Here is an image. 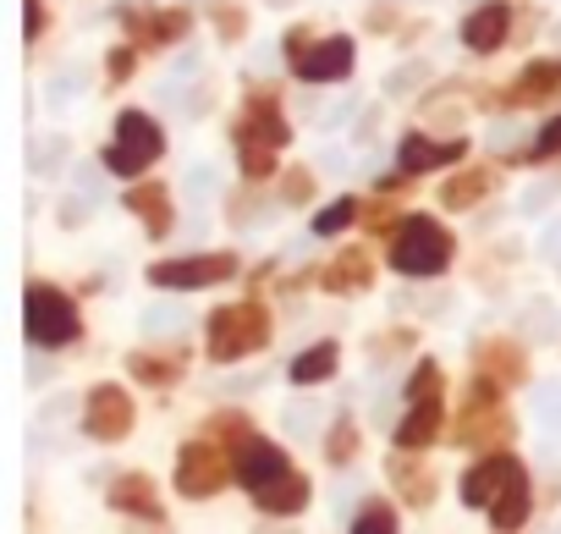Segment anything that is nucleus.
I'll return each instance as SVG.
<instances>
[{"mask_svg":"<svg viewBox=\"0 0 561 534\" xmlns=\"http://www.w3.org/2000/svg\"><path fill=\"white\" fill-rule=\"evenodd\" d=\"M451 259V237L435 226V220H408L402 237H397V271L402 276H435L440 264Z\"/></svg>","mask_w":561,"mask_h":534,"instance_id":"nucleus-1","label":"nucleus"},{"mask_svg":"<svg viewBox=\"0 0 561 534\" xmlns=\"http://www.w3.org/2000/svg\"><path fill=\"white\" fill-rule=\"evenodd\" d=\"M28 331H34V342H67L72 331H78V320H72V309H67V298L61 293H34L28 298Z\"/></svg>","mask_w":561,"mask_h":534,"instance_id":"nucleus-2","label":"nucleus"},{"mask_svg":"<svg viewBox=\"0 0 561 534\" xmlns=\"http://www.w3.org/2000/svg\"><path fill=\"white\" fill-rule=\"evenodd\" d=\"M242 485L259 490V496H270L275 485H293V479H287V457H280L275 446H264V441H253L248 457H242Z\"/></svg>","mask_w":561,"mask_h":534,"instance_id":"nucleus-3","label":"nucleus"},{"mask_svg":"<svg viewBox=\"0 0 561 534\" xmlns=\"http://www.w3.org/2000/svg\"><path fill=\"white\" fill-rule=\"evenodd\" d=\"M226 271H231V259L204 253V259H171V264H154V282H160V287H204V282H215V276H226Z\"/></svg>","mask_w":561,"mask_h":534,"instance_id":"nucleus-4","label":"nucleus"},{"mask_svg":"<svg viewBox=\"0 0 561 534\" xmlns=\"http://www.w3.org/2000/svg\"><path fill=\"white\" fill-rule=\"evenodd\" d=\"M506 23H512V12L501 7V0H490V7H479V12L462 23V45H468V50H495V45L506 39Z\"/></svg>","mask_w":561,"mask_h":534,"instance_id":"nucleus-5","label":"nucleus"},{"mask_svg":"<svg viewBox=\"0 0 561 534\" xmlns=\"http://www.w3.org/2000/svg\"><path fill=\"white\" fill-rule=\"evenodd\" d=\"M122 144H127V149H116V166L144 171V166L154 160V133H149L144 116H127V122H122Z\"/></svg>","mask_w":561,"mask_h":534,"instance_id":"nucleus-6","label":"nucleus"},{"mask_svg":"<svg viewBox=\"0 0 561 534\" xmlns=\"http://www.w3.org/2000/svg\"><path fill=\"white\" fill-rule=\"evenodd\" d=\"M105 204V177L94 166H78L72 171V204H67V226L83 220V209H100Z\"/></svg>","mask_w":561,"mask_h":534,"instance_id":"nucleus-7","label":"nucleus"},{"mask_svg":"<svg viewBox=\"0 0 561 534\" xmlns=\"http://www.w3.org/2000/svg\"><path fill=\"white\" fill-rule=\"evenodd\" d=\"M353 56H358L353 39H325V45L304 61V78H342V72L353 67Z\"/></svg>","mask_w":561,"mask_h":534,"instance_id":"nucleus-8","label":"nucleus"},{"mask_svg":"<svg viewBox=\"0 0 561 534\" xmlns=\"http://www.w3.org/2000/svg\"><path fill=\"white\" fill-rule=\"evenodd\" d=\"M457 155H462V144H430V138H408V144H402V166H408V171H430V166L457 160Z\"/></svg>","mask_w":561,"mask_h":534,"instance_id":"nucleus-9","label":"nucleus"},{"mask_svg":"<svg viewBox=\"0 0 561 534\" xmlns=\"http://www.w3.org/2000/svg\"><path fill=\"white\" fill-rule=\"evenodd\" d=\"M215 182H220V177H215V166H209V160H193V166L182 171V204L204 209V204L215 198Z\"/></svg>","mask_w":561,"mask_h":534,"instance_id":"nucleus-10","label":"nucleus"},{"mask_svg":"<svg viewBox=\"0 0 561 534\" xmlns=\"http://www.w3.org/2000/svg\"><path fill=\"white\" fill-rule=\"evenodd\" d=\"M523 512H528V485H523V474L512 468V479H506V490H501V501H495V523L512 529V523H523Z\"/></svg>","mask_w":561,"mask_h":534,"instance_id":"nucleus-11","label":"nucleus"},{"mask_svg":"<svg viewBox=\"0 0 561 534\" xmlns=\"http://www.w3.org/2000/svg\"><path fill=\"white\" fill-rule=\"evenodd\" d=\"M187 326V309L182 304H149L144 309V337H176Z\"/></svg>","mask_w":561,"mask_h":534,"instance_id":"nucleus-12","label":"nucleus"},{"mask_svg":"<svg viewBox=\"0 0 561 534\" xmlns=\"http://www.w3.org/2000/svg\"><path fill=\"white\" fill-rule=\"evenodd\" d=\"M506 474H512V463H484V468H473V474H468V490H462V501L484 507V501H490V490H495V485H506Z\"/></svg>","mask_w":561,"mask_h":534,"instance_id":"nucleus-13","label":"nucleus"},{"mask_svg":"<svg viewBox=\"0 0 561 534\" xmlns=\"http://www.w3.org/2000/svg\"><path fill=\"white\" fill-rule=\"evenodd\" d=\"M424 78H430V61H408V67H391V72H386V94H397V100H402V94H413V89H419Z\"/></svg>","mask_w":561,"mask_h":534,"instance_id":"nucleus-14","label":"nucleus"},{"mask_svg":"<svg viewBox=\"0 0 561 534\" xmlns=\"http://www.w3.org/2000/svg\"><path fill=\"white\" fill-rule=\"evenodd\" d=\"M331 370H336V348H314L293 364V380H325Z\"/></svg>","mask_w":561,"mask_h":534,"instance_id":"nucleus-15","label":"nucleus"},{"mask_svg":"<svg viewBox=\"0 0 561 534\" xmlns=\"http://www.w3.org/2000/svg\"><path fill=\"white\" fill-rule=\"evenodd\" d=\"M320 424H325V402H293L287 408V430L293 435H314Z\"/></svg>","mask_w":561,"mask_h":534,"instance_id":"nucleus-16","label":"nucleus"},{"mask_svg":"<svg viewBox=\"0 0 561 534\" xmlns=\"http://www.w3.org/2000/svg\"><path fill=\"white\" fill-rule=\"evenodd\" d=\"M534 419H539L545 430H561V386H539V397H534Z\"/></svg>","mask_w":561,"mask_h":534,"instance_id":"nucleus-17","label":"nucleus"},{"mask_svg":"<svg viewBox=\"0 0 561 534\" xmlns=\"http://www.w3.org/2000/svg\"><path fill=\"white\" fill-rule=\"evenodd\" d=\"M484 188H490V182H484V177H462V182H457V188H451V193H446V204H473V198H479V193H484Z\"/></svg>","mask_w":561,"mask_h":534,"instance_id":"nucleus-18","label":"nucleus"},{"mask_svg":"<svg viewBox=\"0 0 561 534\" xmlns=\"http://www.w3.org/2000/svg\"><path fill=\"white\" fill-rule=\"evenodd\" d=\"M347 220H353V204H336V209H325V215L314 220V231H325V237H331V231H336V226H347Z\"/></svg>","mask_w":561,"mask_h":534,"instance_id":"nucleus-19","label":"nucleus"},{"mask_svg":"<svg viewBox=\"0 0 561 534\" xmlns=\"http://www.w3.org/2000/svg\"><path fill=\"white\" fill-rule=\"evenodd\" d=\"M517 138H523V127H517V122H495V127H490V144H495V149H512Z\"/></svg>","mask_w":561,"mask_h":534,"instance_id":"nucleus-20","label":"nucleus"},{"mask_svg":"<svg viewBox=\"0 0 561 534\" xmlns=\"http://www.w3.org/2000/svg\"><path fill=\"white\" fill-rule=\"evenodd\" d=\"M198 67H204V50H198V45H187V50H182V61H171V72H176V78H187V72H198Z\"/></svg>","mask_w":561,"mask_h":534,"instance_id":"nucleus-21","label":"nucleus"},{"mask_svg":"<svg viewBox=\"0 0 561 534\" xmlns=\"http://www.w3.org/2000/svg\"><path fill=\"white\" fill-rule=\"evenodd\" d=\"M539 253H545V259H561V220H550V226H545V237H539Z\"/></svg>","mask_w":561,"mask_h":534,"instance_id":"nucleus-22","label":"nucleus"},{"mask_svg":"<svg viewBox=\"0 0 561 534\" xmlns=\"http://www.w3.org/2000/svg\"><path fill=\"white\" fill-rule=\"evenodd\" d=\"M539 155H561V116L539 133Z\"/></svg>","mask_w":561,"mask_h":534,"instance_id":"nucleus-23","label":"nucleus"},{"mask_svg":"<svg viewBox=\"0 0 561 534\" xmlns=\"http://www.w3.org/2000/svg\"><path fill=\"white\" fill-rule=\"evenodd\" d=\"M353 534H391V518H386V512H369V518H364Z\"/></svg>","mask_w":561,"mask_h":534,"instance_id":"nucleus-24","label":"nucleus"},{"mask_svg":"<svg viewBox=\"0 0 561 534\" xmlns=\"http://www.w3.org/2000/svg\"><path fill=\"white\" fill-rule=\"evenodd\" d=\"M72 413V397H56V402H45V419H67Z\"/></svg>","mask_w":561,"mask_h":534,"instance_id":"nucleus-25","label":"nucleus"},{"mask_svg":"<svg viewBox=\"0 0 561 534\" xmlns=\"http://www.w3.org/2000/svg\"><path fill=\"white\" fill-rule=\"evenodd\" d=\"M270 7H280V12H287V7H293V0H270Z\"/></svg>","mask_w":561,"mask_h":534,"instance_id":"nucleus-26","label":"nucleus"},{"mask_svg":"<svg viewBox=\"0 0 561 534\" xmlns=\"http://www.w3.org/2000/svg\"><path fill=\"white\" fill-rule=\"evenodd\" d=\"M556 45H561V29H556Z\"/></svg>","mask_w":561,"mask_h":534,"instance_id":"nucleus-27","label":"nucleus"}]
</instances>
